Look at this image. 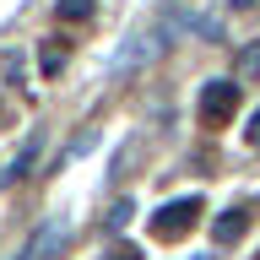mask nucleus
Returning <instances> with one entry per match:
<instances>
[{
  "mask_svg": "<svg viewBox=\"0 0 260 260\" xmlns=\"http://www.w3.org/2000/svg\"><path fill=\"white\" fill-rule=\"evenodd\" d=\"M201 195H179V201H162L157 211H152V233H157L162 244H179V239H190L195 222H201Z\"/></svg>",
  "mask_w": 260,
  "mask_h": 260,
  "instance_id": "obj_1",
  "label": "nucleus"
},
{
  "mask_svg": "<svg viewBox=\"0 0 260 260\" xmlns=\"http://www.w3.org/2000/svg\"><path fill=\"white\" fill-rule=\"evenodd\" d=\"M239 114V87L233 81H206L201 87V119L206 125H228Z\"/></svg>",
  "mask_w": 260,
  "mask_h": 260,
  "instance_id": "obj_2",
  "label": "nucleus"
},
{
  "mask_svg": "<svg viewBox=\"0 0 260 260\" xmlns=\"http://www.w3.org/2000/svg\"><path fill=\"white\" fill-rule=\"evenodd\" d=\"M38 152H44V130H32L27 141L16 146V157L6 162V174H0V184H6V190H11V184H22V179H27V168L38 162Z\"/></svg>",
  "mask_w": 260,
  "mask_h": 260,
  "instance_id": "obj_3",
  "label": "nucleus"
},
{
  "mask_svg": "<svg viewBox=\"0 0 260 260\" xmlns=\"http://www.w3.org/2000/svg\"><path fill=\"white\" fill-rule=\"evenodd\" d=\"M244 228H249V211H244V206H228L222 217L211 222V244H217V249H233V244L244 239Z\"/></svg>",
  "mask_w": 260,
  "mask_h": 260,
  "instance_id": "obj_4",
  "label": "nucleus"
},
{
  "mask_svg": "<svg viewBox=\"0 0 260 260\" xmlns=\"http://www.w3.org/2000/svg\"><path fill=\"white\" fill-rule=\"evenodd\" d=\"M60 244H65V222H60V217H49V222H44V233L32 239L27 260H54V255H60Z\"/></svg>",
  "mask_w": 260,
  "mask_h": 260,
  "instance_id": "obj_5",
  "label": "nucleus"
},
{
  "mask_svg": "<svg viewBox=\"0 0 260 260\" xmlns=\"http://www.w3.org/2000/svg\"><path fill=\"white\" fill-rule=\"evenodd\" d=\"M87 22V16H92V0H60V22Z\"/></svg>",
  "mask_w": 260,
  "mask_h": 260,
  "instance_id": "obj_6",
  "label": "nucleus"
},
{
  "mask_svg": "<svg viewBox=\"0 0 260 260\" xmlns=\"http://www.w3.org/2000/svg\"><path fill=\"white\" fill-rule=\"evenodd\" d=\"M239 76H260V44L239 49Z\"/></svg>",
  "mask_w": 260,
  "mask_h": 260,
  "instance_id": "obj_7",
  "label": "nucleus"
},
{
  "mask_svg": "<svg viewBox=\"0 0 260 260\" xmlns=\"http://www.w3.org/2000/svg\"><path fill=\"white\" fill-rule=\"evenodd\" d=\"M109 260H141V249L136 244H119V249H109Z\"/></svg>",
  "mask_w": 260,
  "mask_h": 260,
  "instance_id": "obj_8",
  "label": "nucleus"
},
{
  "mask_svg": "<svg viewBox=\"0 0 260 260\" xmlns=\"http://www.w3.org/2000/svg\"><path fill=\"white\" fill-rule=\"evenodd\" d=\"M244 136H249V146H260V109H255V119H249V130H244Z\"/></svg>",
  "mask_w": 260,
  "mask_h": 260,
  "instance_id": "obj_9",
  "label": "nucleus"
},
{
  "mask_svg": "<svg viewBox=\"0 0 260 260\" xmlns=\"http://www.w3.org/2000/svg\"><path fill=\"white\" fill-rule=\"evenodd\" d=\"M228 6H233V11H249V6H255V0H228Z\"/></svg>",
  "mask_w": 260,
  "mask_h": 260,
  "instance_id": "obj_10",
  "label": "nucleus"
},
{
  "mask_svg": "<svg viewBox=\"0 0 260 260\" xmlns=\"http://www.w3.org/2000/svg\"><path fill=\"white\" fill-rule=\"evenodd\" d=\"M255 260H260V255H255Z\"/></svg>",
  "mask_w": 260,
  "mask_h": 260,
  "instance_id": "obj_11",
  "label": "nucleus"
}]
</instances>
